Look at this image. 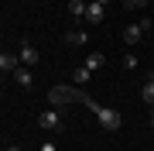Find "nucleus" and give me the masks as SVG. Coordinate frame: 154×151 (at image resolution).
I'll list each match as a JSON object with an SVG mask.
<instances>
[{
  "label": "nucleus",
  "instance_id": "11",
  "mask_svg": "<svg viewBox=\"0 0 154 151\" xmlns=\"http://www.w3.org/2000/svg\"><path fill=\"white\" fill-rule=\"evenodd\" d=\"M140 100L154 106V79H147V83H144V86H140Z\"/></svg>",
  "mask_w": 154,
  "mask_h": 151
},
{
  "label": "nucleus",
  "instance_id": "1",
  "mask_svg": "<svg viewBox=\"0 0 154 151\" xmlns=\"http://www.w3.org/2000/svg\"><path fill=\"white\" fill-rule=\"evenodd\" d=\"M79 103H86L89 110L99 117V127H103V131H120V127H123L120 110H113V106H99L96 100H89V96H79Z\"/></svg>",
  "mask_w": 154,
  "mask_h": 151
},
{
  "label": "nucleus",
  "instance_id": "13",
  "mask_svg": "<svg viewBox=\"0 0 154 151\" xmlns=\"http://www.w3.org/2000/svg\"><path fill=\"white\" fill-rule=\"evenodd\" d=\"M123 65H127V69H137V55H130V52H127V55H123Z\"/></svg>",
  "mask_w": 154,
  "mask_h": 151
},
{
  "label": "nucleus",
  "instance_id": "15",
  "mask_svg": "<svg viewBox=\"0 0 154 151\" xmlns=\"http://www.w3.org/2000/svg\"><path fill=\"white\" fill-rule=\"evenodd\" d=\"M147 4H151V0H130V7H137V11H144Z\"/></svg>",
  "mask_w": 154,
  "mask_h": 151
},
{
  "label": "nucleus",
  "instance_id": "4",
  "mask_svg": "<svg viewBox=\"0 0 154 151\" xmlns=\"http://www.w3.org/2000/svg\"><path fill=\"white\" fill-rule=\"evenodd\" d=\"M38 58H41V55H38V48H34L31 41H24V45H21V65H28V69H31Z\"/></svg>",
  "mask_w": 154,
  "mask_h": 151
},
{
  "label": "nucleus",
  "instance_id": "7",
  "mask_svg": "<svg viewBox=\"0 0 154 151\" xmlns=\"http://www.w3.org/2000/svg\"><path fill=\"white\" fill-rule=\"evenodd\" d=\"M86 41H89V38H86V31H82V28H72V31H65V45H72V48H82Z\"/></svg>",
  "mask_w": 154,
  "mask_h": 151
},
{
  "label": "nucleus",
  "instance_id": "8",
  "mask_svg": "<svg viewBox=\"0 0 154 151\" xmlns=\"http://www.w3.org/2000/svg\"><path fill=\"white\" fill-rule=\"evenodd\" d=\"M106 65V55L103 52H89V58H86V69L89 72H96V69H103Z\"/></svg>",
  "mask_w": 154,
  "mask_h": 151
},
{
  "label": "nucleus",
  "instance_id": "16",
  "mask_svg": "<svg viewBox=\"0 0 154 151\" xmlns=\"http://www.w3.org/2000/svg\"><path fill=\"white\" fill-rule=\"evenodd\" d=\"M41 151H58V148H55V141H45V144H41Z\"/></svg>",
  "mask_w": 154,
  "mask_h": 151
},
{
  "label": "nucleus",
  "instance_id": "20",
  "mask_svg": "<svg viewBox=\"0 0 154 151\" xmlns=\"http://www.w3.org/2000/svg\"><path fill=\"white\" fill-rule=\"evenodd\" d=\"M151 127H154V113H151Z\"/></svg>",
  "mask_w": 154,
  "mask_h": 151
},
{
  "label": "nucleus",
  "instance_id": "2",
  "mask_svg": "<svg viewBox=\"0 0 154 151\" xmlns=\"http://www.w3.org/2000/svg\"><path fill=\"white\" fill-rule=\"evenodd\" d=\"M38 124H41L45 131H58L62 127V113L58 110H41L38 113Z\"/></svg>",
  "mask_w": 154,
  "mask_h": 151
},
{
  "label": "nucleus",
  "instance_id": "19",
  "mask_svg": "<svg viewBox=\"0 0 154 151\" xmlns=\"http://www.w3.org/2000/svg\"><path fill=\"white\" fill-rule=\"evenodd\" d=\"M120 4H123V7H130V0H120Z\"/></svg>",
  "mask_w": 154,
  "mask_h": 151
},
{
  "label": "nucleus",
  "instance_id": "5",
  "mask_svg": "<svg viewBox=\"0 0 154 151\" xmlns=\"http://www.w3.org/2000/svg\"><path fill=\"white\" fill-rule=\"evenodd\" d=\"M140 38H144L140 24H127V28H123V41H127V48H134V45H137Z\"/></svg>",
  "mask_w": 154,
  "mask_h": 151
},
{
  "label": "nucleus",
  "instance_id": "9",
  "mask_svg": "<svg viewBox=\"0 0 154 151\" xmlns=\"http://www.w3.org/2000/svg\"><path fill=\"white\" fill-rule=\"evenodd\" d=\"M17 69V55H11V52H0V72H14Z\"/></svg>",
  "mask_w": 154,
  "mask_h": 151
},
{
  "label": "nucleus",
  "instance_id": "12",
  "mask_svg": "<svg viewBox=\"0 0 154 151\" xmlns=\"http://www.w3.org/2000/svg\"><path fill=\"white\" fill-rule=\"evenodd\" d=\"M86 79H93V72L82 65V69H75V83H86Z\"/></svg>",
  "mask_w": 154,
  "mask_h": 151
},
{
  "label": "nucleus",
  "instance_id": "14",
  "mask_svg": "<svg viewBox=\"0 0 154 151\" xmlns=\"http://www.w3.org/2000/svg\"><path fill=\"white\" fill-rule=\"evenodd\" d=\"M137 24H140V31H144V34H147V31L154 28V21H147V17H140V21H137Z\"/></svg>",
  "mask_w": 154,
  "mask_h": 151
},
{
  "label": "nucleus",
  "instance_id": "18",
  "mask_svg": "<svg viewBox=\"0 0 154 151\" xmlns=\"http://www.w3.org/2000/svg\"><path fill=\"white\" fill-rule=\"evenodd\" d=\"M96 4H103V7H106V4H110V0H96Z\"/></svg>",
  "mask_w": 154,
  "mask_h": 151
},
{
  "label": "nucleus",
  "instance_id": "10",
  "mask_svg": "<svg viewBox=\"0 0 154 151\" xmlns=\"http://www.w3.org/2000/svg\"><path fill=\"white\" fill-rule=\"evenodd\" d=\"M69 14H72V17H82V21H86V0H69Z\"/></svg>",
  "mask_w": 154,
  "mask_h": 151
},
{
  "label": "nucleus",
  "instance_id": "17",
  "mask_svg": "<svg viewBox=\"0 0 154 151\" xmlns=\"http://www.w3.org/2000/svg\"><path fill=\"white\" fill-rule=\"evenodd\" d=\"M7 151H21V148H17V144H11V148H7Z\"/></svg>",
  "mask_w": 154,
  "mask_h": 151
},
{
  "label": "nucleus",
  "instance_id": "6",
  "mask_svg": "<svg viewBox=\"0 0 154 151\" xmlns=\"http://www.w3.org/2000/svg\"><path fill=\"white\" fill-rule=\"evenodd\" d=\"M103 4H96V0H89V4H86V21L89 24H99V21H103Z\"/></svg>",
  "mask_w": 154,
  "mask_h": 151
},
{
  "label": "nucleus",
  "instance_id": "3",
  "mask_svg": "<svg viewBox=\"0 0 154 151\" xmlns=\"http://www.w3.org/2000/svg\"><path fill=\"white\" fill-rule=\"evenodd\" d=\"M14 79H17L21 90H31V86H34V72H31L28 65H17V69H14Z\"/></svg>",
  "mask_w": 154,
  "mask_h": 151
}]
</instances>
